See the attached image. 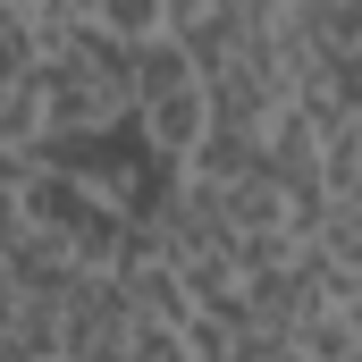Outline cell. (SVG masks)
Listing matches in <instances>:
<instances>
[{
	"label": "cell",
	"instance_id": "1",
	"mask_svg": "<svg viewBox=\"0 0 362 362\" xmlns=\"http://www.w3.org/2000/svg\"><path fill=\"white\" fill-rule=\"evenodd\" d=\"M211 68L185 51L177 34H152V42H135V127L169 152V160H194L202 152V135H211Z\"/></svg>",
	"mask_w": 362,
	"mask_h": 362
},
{
	"label": "cell",
	"instance_id": "2",
	"mask_svg": "<svg viewBox=\"0 0 362 362\" xmlns=\"http://www.w3.org/2000/svg\"><path fill=\"white\" fill-rule=\"evenodd\" d=\"M85 278H93V262L68 245V236H51V228H34V219H8V236H0V295L68 303Z\"/></svg>",
	"mask_w": 362,
	"mask_h": 362
},
{
	"label": "cell",
	"instance_id": "3",
	"mask_svg": "<svg viewBox=\"0 0 362 362\" xmlns=\"http://www.w3.org/2000/svg\"><path fill=\"white\" fill-rule=\"evenodd\" d=\"M0 362H68V303L0 295Z\"/></svg>",
	"mask_w": 362,
	"mask_h": 362
},
{
	"label": "cell",
	"instance_id": "4",
	"mask_svg": "<svg viewBox=\"0 0 362 362\" xmlns=\"http://www.w3.org/2000/svg\"><path fill=\"white\" fill-rule=\"evenodd\" d=\"M101 34H118V42H152V34H169V0H76Z\"/></svg>",
	"mask_w": 362,
	"mask_h": 362
}]
</instances>
